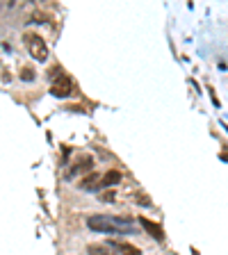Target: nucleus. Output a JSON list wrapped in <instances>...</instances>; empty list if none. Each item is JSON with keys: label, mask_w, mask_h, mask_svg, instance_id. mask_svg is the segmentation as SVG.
<instances>
[{"label": "nucleus", "mask_w": 228, "mask_h": 255, "mask_svg": "<svg viewBox=\"0 0 228 255\" xmlns=\"http://www.w3.org/2000/svg\"><path fill=\"white\" fill-rule=\"evenodd\" d=\"M87 226L89 230L96 233H114V235H123V233H133V226L126 221V219H117V217H89L87 219Z\"/></svg>", "instance_id": "obj_1"}, {"label": "nucleus", "mask_w": 228, "mask_h": 255, "mask_svg": "<svg viewBox=\"0 0 228 255\" xmlns=\"http://www.w3.org/2000/svg\"><path fill=\"white\" fill-rule=\"evenodd\" d=\"M25 43H27V50H30V55L37 62H46L48 59V48L46 43H43L41 37H37V34H25Z\"/></svg>", "instance_id": "obj_2"}, {"label": "nucleus", "mask_w": 228, "mask_h": 255, "mask_svg": "<svg viewBox=\"0 0 228 255\" xmlns=\"http://www.w3.org/2000/svg\"><path fill=\"white\" fill-rule=\"evenodd\" d=\"M53 87H50V94L57 96V98H66V96L73 94V82H71L69 75H53Z\"/></svg>", "instance_id": "obj_3"}, {"label": "nucleus", "mask_w": 228, "mask_h": 255, "mask_svg": "<svg viewBox=\"0 0 228 255\" xmlns=\"http://www.w3.org/2000/svg\"><path fill=\"white\" fill-rule=\"evenodd\" d=\"M139 221H142V228L146 230V233L153 235V239H158V242H165V230L160 228L158 223H155V221H149V219H144V217L139 219Z\"/></svg>", "instance_id": "obj_4"}, {"label": "nucleus", "mask_w": 228, "mask_h": 255, "mask_svg": "<svg viewBox=\"0 0 228 255\" xmlns=\"http://www.w3.org/2000/svg\"><path fill=\"white\" fill-rule=\"evenodd\" d=\"M101 178L103 175H98V173H89L85 178V180L80 182V187L85 191H96V189H101Z\"/></svg>", "instance_id": "obj_5"}, {"label": "nucleus", "mask_w": 228, "mask_h": 255, "mask_svg": "<svg viewBox=\"0 0 228 255\" xmlns=\"http://www.w3.org/2000/svg\"><path fill=\"white\" fill-rule=\"evenodd\" d=\"M112 246L119 251L121 255H142V251L133 244H126V242H112Z\"/></svg>", "instance_id": "obj_6"}, {"label": "nucleus", "mask_w": 228, "mask_h": 255, "mask_svg": "<svg viewBox=\"0 0 228 255\" xmlns=\"http://www.w3.org/2000/svg\"><path fill=\"white\" fill-rule=\"evenodd\" d=\"M119 180H121V173H119V171H107L101 178V187H114V185H119Z\"/></svg>", "instance_id": "obj_7"}, {"label": "nucleus", "mask_w": 228, "mask_h": 255, "mask_svg": "<svg viewBox=\"0 0 228 255\" xmlns=\"http://www.w3.org/2000/svg\"><path fill=\"white\" fill-rule=\"evenodd\" d=\"M87 169H91V157L89 155H82V157L73 164V173H78V171H87Z\"/></svg>", "instance_id": "obj_8"}, {"label": "nucleus", "mask_w": 228, "mask_h": 255, "mask_svg": "<svg viewBox=\"0 0 228 255\" xmlns=\"http://www.w3.org/2000/svg\"><path fill=\"white\" fill-rule=\"evenodd\" d=\"M89 255H114L107 246H101V244H89Z\"/></svg>", "instance_id": "obj_9"}, {"label": "nucleus", "mask_w": 228, "mask_h": 255, "mask_svg": "<svg viewBox=\"0 0 228 255\" xmlns=\"http://www.w3.org/2000/svg\"><path fill=\"white\" fill-rule=\"evenodd\" d=\"M101 201H103V203H107V201H114V191H112V189L103 191V194H101Z\"/></svg>", "instance_id": "obj_10"}, {"label": "nucleus", "mask_w": 228, "mask_h": 255, "mask_svg": "<svg viewBox=\"0 0 228 255\" xmlns=\"http://www.w3.org/2000/svg\"><path fill=\"white\" fill-rule=\"evenodd\" d=\"M23 80H25V82H30L32 78H34V73H32V69H23V75H21Z\"/></svg>", "instance_id": "obj_11"}]
</instances>
